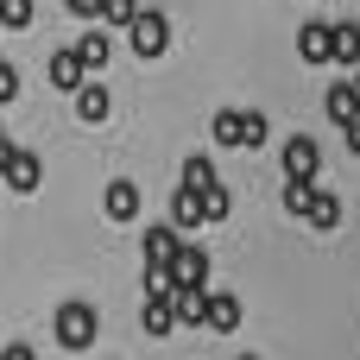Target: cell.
I'll return each instance as SVG.
<instances>
[{"instance_id": "obj_33", "label": "cell", "mask_w": 360, "mask_h": 360, "mask_svg": "<svg viewBox=\"0 0 360 360\" xmlns=\"http://www.w3.org/2000/svg\"><path fill=\"white\" fill-rule=\"evenodd\" d=\"M0 63H6V57H0Z\"/></svg>"}, {"instance_id": "obj_12", "label": "cell", "mask_w": 360, "mask_h": 360, "mask_svg": "<svg viewBox=\"0 0 360 360\" xmlns=\"http://www.w3.org/2000/svg\"><path fill=\"white\" fill-rule=\"evenodd\" d=\"M323 108H329V120H335V127L360 120V89H354V76H335V82H329V95H323Z\"/></svg>"}, {"instance_id": "obj_19", "label": "cell", "mask_w": 360, "mask_h": 360, "mask_svg": "<svg viewBox=\"0 0 360 360\" xmlns=\"http://www.w3.org/2000/svg\"><path fill=\"white\" fill-rule=\"evenodd\" d=\"M38 25V0H0V32H32Z\"/></svg>"}, {"instance_id": "obj_7", "label": "cell", "mask_w": 360, "mask_h": 360, "mask_svg": "<svg viewBox=\"0 0 360 360\" xmlns=\"http://www.w3.org/2000/svg\"><path fill=\"white\" fill-rule=\"evenodd\" d=\"M70 51H76L82 70H108V63H114V38H108V25H82V38H76Z\"/></svg>"}, {"instance_id": "obj_16", "label": "cell", "mask_w": 360, "mask_h": 360, "mask_svg": "<svg viewBox=\"0 0 360 360\" xmlns=\"http://www.w3.org/2000/svg\"><path fill=\"white\" fill-rule=\"evenodd\" d=\"M209 184H221V171H215V165H209L202 152H190V158L177 165V190H196V196H202Z\"/></svg>"}, {"instance_id": "obj_4", "label": "cell", "mask_w": 360, "mask_h": 360, "mask_svg": "<svg viewBox=\"0 0 360 360\" xmlns=\"http://www.w3.org/2000/svg\"><path fill=\"white\" fill-rule=\"evenodd\" d=\"M329 32H335V19H304L297 25V57L310 70H329Z\"/></svg>"}, {"instance_id": "obj_31", "label": "cell", "mask_w": 360, "mask_h": 360, "mask_svg": "<svg viewBox=\"0 0 360 360\" xmlns=\"http://www.w3.org/2000/svg\"><path fill=\"white\" fill-rule=\"evenodd\" d=\"M240 360H259V354H240Z\"/></svg>"}, {"instance_id": "obj_14", "label": "cell", "mask_w": 360, "mask_h": 360, "mask_svg": "<svg viewBox=\"0 0 360 360\" xmlns=\"http://www.w3.org/2000/svg\"><path fill=\"white\" fill-rule=\"evenodd\" d=\"M171 228H177V234L209 228V209H202V196H196V190H171Z\"/></svg>"}, {"instance_id": "obj_20", "label": "cell", "mask_w": 360, "mask_h": 360, "mask_svg": "<svg viewBox=\"0 0 360 360\" xmlns=\"http://www.w3.org/2000/svg\"><path fill=\"white\" fill-rule=\"evenodd\" d=\"M202 304H209V291H171V310H177V323H190V329H202Z\"/></svg>"}, {"instance_id": "obj_28", "label": "cell", "mask_w": 360, "mask_h": 360, "mask_svg": "<svg viewBox=\"0 0 360 360\" xmlns=\"http://www.w3.org/2000/svg\"><path fill=\"white\" fill-rule=\"evenodd\" d=\"M342 146H348V152L360 158V120H348V127H342Z\"/></svg>"}, {"instance_id": "obj_6", "label": "cell", "mask_w": 360, "mask_h": 360, "mask_svg": "<svg viewBox=\"0 0 360 360\" xmlns=\"http://www.w3.org/2000/svg\"><path fill=\"white\" fill-rule=\"evenodd\" d=\"M171 278H177L184 291H209V253H202L196 240H184L177 259H171Z\"/></svg>"}, {"instance_id": "obj_11", "label": "cell", "mask_w": 360, "mask_h": 360, "mask_svg": "<svg viewBox=\"0 0 360 360\" xmlns=\"http://www.w3.org/2000/svg\"><path fill=\"white\" fill-rule=\"evenodd\" d=\"M19 196H32L38 184H44V165H38V152H25V146H13V158H6V171H0Z\"/></svg>"}, {"instance_id": "obj_27", "label": "cell", "mask_w": 360, "mask_h": 360, "mask_svg": "<svg viewBox=\"0 0 360 360\" xmlns=\"http://www.w3.org/2000/svg\"><path fill=\"white\" fill-rule=\"evenodd\" d=\"M70 6V19H82V25H95V13H101V0H63Z\"/></svg>"}, {"instance_id": "obj_10", "label": "cell", "mask_w": 360, "mask_h": 360, "mask_svg": "<svg viewBox=\"0 0 360 360\" xmlns=\"http://www.w3.org/2000/svg\"><path fill=\"white\" fill-rule=\"evenodd\" d=\"M108 114H114V89H108V82H82V89H76V120H82V127H101Z\"/></svg>"}, {"instance_id": "obj_21", "label": "cell", "mask_w": 360, "mask_h": 360, "mask_svg": "<svg viewBox=\"0 0 360 360\" xmlns=\"http://www.w3.org/2000/svg\"><path fill=\"white\" fill-rule=\"evenodd\" d=\"M171 329H177V310H171V297H146V335H158V342H165Z\"/></svg>"}, {"instance_id": "obj_9", "label": "cell", "mask_w": 360, "mask_h": 360, "mask_svg": "<svg viewBox=\"0 0 360 360\" xmlns=\"http://www.w3.org/2000/svg\"><path fill=\"white\" fill-rule=\"evenodd\" d=\"M329 70H360V25L354 19H335V32H329Z\"/></svg>"}, {"instance_id": "obj_5", "label": "cell", "mask_w": 360, "mask_h": 360, "mask_svg": "<svg viewBox=\"0 0 360 360\" xmlns=\"http://www.w3.org/2000/svg\"><path fill=\"white\" fill-rule=\"evenodd\" d=\"M101 215H108V221H120V228H127V221H139V184H133V177H114V184L101 190Z\"/></svg>"}, {"instance_id": "obj_29", "label": "cell", "mask_w": 360, "mask_h": 360, "mask_svg": "<svg viewBox=\"0 0 360 360\" xmlns=\"http://www.w3.org/2000/svg\"><path fill=\"white\" fill-rule=\"evenodd\" d=\"M0 360H38V354H32V342H13V348H0Z\"/></svg>"}, {"instance_id": "obj_24", "label": "cell", "mask_w": 360, "mask_h": 360, "mask_svg": "<svg viewBox=\"0 0 360 360\" xmlns=\"http://www.w3.org/2000/svg\"><path fill=\"white\" fill-rule=\"evenodd\" d=\"M310 196H316V184H285V190H278V202H285V215H297V221L310 215Z\"/></svg>"}, {"instance_id": "obj_17", "label": "cell", "mask_w": 360, "mask_h": 360, "mask_svg": "<svg viewBox=\"0 0 360 360\" xmlns=\"http://www.w3.org/2000/svg\"><path fill=\"white\" fill-rule=\"evenodd\" d=\"M304 221H310V228H323V234H335V228H342V196L316 184V196H310V215H304Z\"/></svg>"}, {"instance_id": "obj_26", "label": "cell", "mask_w": 360, "mask_h": 360, "mask_svg": "<svg viewBox=\"0 0 360 360\" xmlns=\"http://www.w3.org/2000/svg\"><path fill=\"white\" fill-rule=\"evenodd\" d=\"M19 95H25V76H19L13 63H0V108H6V101H19Z\"/></svg>"}, {"instance_id": "obj_30", "label": "cell", "mask_w": 360, "mask_h": 360, "mask_svg": "<svg viewBox=\"0 0 360 360\" xmlns=\"http://www.w3.org/2000/svg\"><path fill=\"white\" fill-rule=\"evenodd\" d=\"M6 158H13V139H6V133H0V171H6Z\"/></svg>"}, {"instance_id": "obj_15", "label": "cell", "mask_w": 360, "mask_h": 360, "mask_svg": "<svg viewBox=\"0 0 360 360\" xmlns=\"http://www.w3.org/2000/svg\"><path fill=\"white\" fill-rule=\"evenodd\" d=\"M139 247H146V266H171V259H177V247H184V234H177L171 221H152Z\"/></svg>"}, {"instance_id": "obj_2", "label": "cell", "mask_w": 360, "mask_h": 360, "mask_svg": "<svg viewBox=\"0 0 360 360\" xmlns=\"http://www.w3.org/2000/svg\"><path fill=\"white\" fill-rule=\"evenodd\" d=\"M171 13H152V6H139V19L127 25V51L139 57V63H158L165 51H171Z\"/></svg>"}, {"instance_id": "obj_13", "label": "cell", "mask_w": 360, "mask_h": 360, "mask_svg": "<svg viewBox=\"0 0 360 360\" xmlns=\"http://www.w3.org/2000/svg\"><path fill=\"white\" fill-rule=\"evenodd\" d=\"M44 76H51V89H63V95H76L82 82H89V70L76 63V51L63 44V51H51V63H44Z\"/></svg>"}, {"instance_id": "obj_22", "label": "cell", "mask_w": 360, "mask_h": 360, "mask_svg": "<svg viewBox=\"0 0 360 360\" xmlns=\"http://www.w3.org/2000/svg\"><path fill=\"white\" fill-rule=\"evenodd\" d=\"M139 19V0H101V13H95V25H108V32H127Z\"/></svg>"}, {"instance_id": "obj_18", "label": "cell", "mask_w": 360, "mask_h": 360, "mask_svg": "<svg viewBox=\"0 0 360 360\" xmlns=\"http://www.w3.org/2000/svg\"><path fill=\"white\" fill-rule=\"evenodd\" d=\"M209 133H215V146H247V108H221L209 120Z\"/></svg>"}, {"instance_id": "obj_25", "label": "cell", "mask_w": 360, "mask_h": 360, "mask_svg": "<svg viewBox=\"0 0 360 360\" xmlns=\"http://www.w3.org/2000/svg\"><path fill=\"white\" fill-rule=\"evenodd\" d=\"M266 139H272V120H266L259 108H247V152H259Z\"/></svg>"}, {"instance_id": "obj_32", "label": "cell", "mask_w": 360, "mask_h": 360, "mask_svg": "<svg viewBox=\"0 0 360 360\" xmlns=\"http://www.w3.org/2000/svg\"><path fill=\"white\" fill-rule=\"evenodd\" d=\"M354 89H360V70H354Z\"/></svg>"}, {"instance_id": "obj_23", "label": "cell", "mask_w": 360, "mask_h": 360, "mask_svg": "<svg viewBox=\"0 0 360 360\" xmlns=\"http://www.w3.org/2000/svg\"><path fill=\"white\" fill-rule=\"evenodd\" d=\"M202 209H209V221H228V215H234V190H228V184H209V190H202Z\"/></svg>"}, {"instance_id": "obj_8", "label": "cell", "mask_w": 360, "mask_h": 360, "mask_svg": "<svg viewBox=\"0 0 360 360\" xmlns=\"http://www.w3.org/2000/svg\"><path fill=\"white\" fill-rule=\"evenodd\" d=\"M240 297L234 291H209V304H202V329H215V335H234L240 329Z\"/></svg>"}, {"instance_id": "obj_1", "label": "cell", "mask_w": 360, "mask_h": 360, "mask_svg": "<svg viewBox=\"0 0 360 360\" xmlns=\"http://www.w3.org/2000/svg\"><path fill=\"white\" fill-rule=\"evenodd\" d=\"M57 348H70V354H89L95 348V335H101V316H95V304H82V297H70V304H57Z\"/></svg>"}, {"instance_id": "obj_3", "label": "cell", "mask_w": 360, "mask_h": 360, "mask_svg": "<svg viewBox=\"0 0 360 360\" xmlns=\"http://www.w3.org/2000/svg\"><path fill=\"white\" fill-rule=\"evenodd\" d=\"M278 171H285V184H316V171H323V146H316L310 133L285 139V146H278Z\"/></svg>"}]
</instances>
